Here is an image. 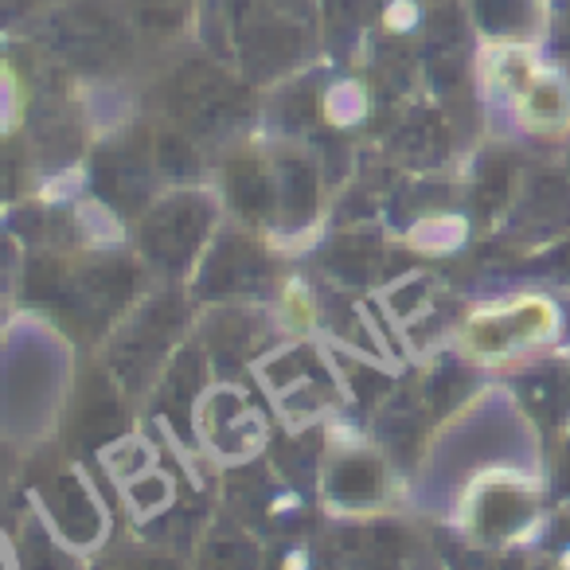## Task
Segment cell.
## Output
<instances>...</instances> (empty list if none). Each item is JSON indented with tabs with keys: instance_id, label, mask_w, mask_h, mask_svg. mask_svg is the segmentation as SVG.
Wrapping results in <instances>:
<instances>
[{
	"instance_id": "4fadbf2b",
	"label": "cell",
	"mask_w": 570,
	"mask_h": 570,
	"mask_svg": "<svg viewBox=\"0 0 570 570\" xmlns=\"http://www.w3.org/2000/svg\"><path fill=\"white\" fill-rule=\"evenodd\" d=\"M476 12L489 28H515L523 17V0H476Z\"/></svg>"
},
{
	"instance_id": "6da1fadb",
	"label": "cell",
	"mask_w": 570,
	"mask_h": 570,
	"mask_svg": "<svg viewBox=\"0 0 570 570\" xmlns=\"http://www.w3.org/2000/svg\"><path fill=\"white\" fill-rule=\"evenodd\" d=\"M173 114L184 121V129L204 137H219L235 129L246 118V95L207 63H188L168 87Z\"/></svg>"
},
{
	"instance_id": "5b68a950",
	"label": "cell",
	"mask_w": 570,
	"mask_h": 570,
	"mask_svg": "<svg viewBox=\"0 0 570 570\" xmlns=\"http://www.w3.org/2000/svg\"><path fill=\"white\" fill-rule=\"evenodd\" d=\"M176 325H180V309H176V302H160V305H153L145 317H137L134 328H129L126 341H121V348H118V364H126L121 372L134 375V380H141V375L160 360L165 344L173 341Z\"/></svg>"
},
{
	"instance_id": "7c38bea8",
	"label": "cell",
	"mask_w": 570,
	"mask_h": 570,
	"mask_svg": "<svg viewBox=\"0 0 570 570\" xmlns=\"http://www.w3.org/2000/svg\"><path fill=\"white\" fill-rule=\"evenodd\" d=\"M199 380H204V372H199V360H196V356H184L180 364H176V372L168 375V383H165L168 406L188 403V399L199 391Z\"/></svg>"
},
{
	"instance_id": "8fae6325",
	"label": "cell",
	"mask_w": 570,
	"mask_h": 570,
	"mask_svg": "<svg viewBox=\"0 0 570 570\" xmlns=\"http://www.w3.org/2000/svg\"><path fill=\"white\" fill-rule=\"evenodd\" d=\"M157 165L165 168V173L188 176V173H196V149H191V145H188V137L168 134V137H160Z\"/></svg>"
},
{
	"instance_id": "e0dca14e",
	"label": "cell",
	"mask_w": 570,
	"mask_h": 570,
	"mask_svg": "<svg viewBox=\"0 0 570 570\" xmlns=\"http://www.w3.org/2000/svg\"><path fill=\"white\" fill-rule=\"evenodd\" d=\"M567 481H570V453H567Z\"/></svg>"
},
{
	"instance_id": "7a4b0ae2",
	"label": "cell",
	"mask_w": 570,
	"mask_h": 570,
	"mask_svg": "<svg viewBox=\"0 0 570 570\" xmlns=\"http://www.w3.org/2000/svg\"><path fill=\"white\" fill-rule=\"evenodd\" d=\"M51 43L82 67H110L129 51L126 24L110 17L102 4H75L51 28Z\"/></svg>"
},
{
	"instance_id": "3957f363",
	"label": "cell",
	"mask_w": 570,
	"mask_h": 570,
	"mask_svg": "<svg viewBox=\"0 0 570 570\" xmlns=\"http://www.w3.org/2000/svg\"><path fill=\"white\" fill-rule=\"evenodd\" d=\"M207 230V204L196 196H176L168 204L153 207V215L141 227V243L157 266L180 269L196 254L199 238Z\"/></svg>"
},
{
	"instance_id": "30bf717a",
	"label": "cell",
	"mask_w": 570,
	"mask_h": 570,
	"mask_svg": "<svg viewBox=\"0 0 570 570\" xmlns=\"http://www.w3.org/2000/svg\"><path fill=\"white\" fill-rule=\"evenodd\" d=\"M333 262H336V269L348 277L375 274V243H356V238H348V243L336 246Z\"/></svg>"
},
{
	"instance_id": "277c9868",
	"label": "cell",
	"mask_w": 570,
	"mask_h": 570,
	"mask_svg": "<svg viewBox=\"0 0 570 570\" xmlns=\"http://www.w3.org/2000/svg\"><path fill=\"white\" fill-rule=\"evenodd\" d=\"M95 184L114 207L137 212L153 191V168L141 149H102L95 160Z\"/></svg>"
},
{
	"instance_id": "52a82bcc",
	"label": "cell",
	"mask_w": 570,
	"mask_h": 570,
	"mask_svg": "<svg viewBox=\"0 0 570 570\" xmlns=\"http://www.w3.org/2000/svg\"><path fill=\"white\" fill-rule=\"evenodd\" d=\"M230 199L243 215H266L277 207V176H269L258 160H235L227 173Z\"/></svg>"
},
{
	"instance_id": "2e32d148",
	"label": "cell",
	"mask_w": 570,
	"mask_h": 570,
	"mask_svg": "<svg viewBox=\"0 0 570 570\" xmlns=\"http://www.w3.org/2000/svg\"><path fill=\"white\" fill-rule=\"evenodd\" d=\"M325 4H328V12H333V20L352 24V20H360V12H367L372 0H325Z\"/></svg>"
},
{
	"instance_id": "8992f818",
	"label": "cell",
	"mask_w": 570,
	"mask_h": 570,
	"mask_svg": "<svg viewBox=\"0 0 570 570\" xmlns=\"http://www.w3.org/2000/svg\"><path fill=\"white\" fill-rule=\"evenodd\" d=\"M266 277V258L243 238H227L204 274V294H238Z\"/></svg>"
},
{
	"instance_id": "5bb4252c",
	"label": "cell",
	"mask_w": 570,
	"mask_h": 570,
	"mask_svg": "<svg viewBox=\"0 0 570 570\" xmlns=\"http://www.w3.org/2000/svg\"><path fill=\"white\" fill-rule=\"evenodd\" d=\"M134 4L153 28H176V20L184 17V4H188V0H134Z\"/></svg>"
},
{
	"instance_id": "9a60e30c",
	"label": "cell",
	"mask_w": 570,
	"mask_h": 570,
	"mask_svg": "<svg viewBox=\"0 0 570 570\" xmlns=\"http://www.w3.org/2000/svg\"><path fill=\"white\" fill-rule=\"evenodd\" d=\"M504 188H508V168L500 165V160L484 165L481 184H476V196H481V204H484V207H497L500 199H504Z\"/></svg>"
},
{
	"instance_id": "ba28073f",
	"label": "cell",
	"mask_w": 570,
	"mask_h": 570,
	"mask_svg": "<svg viewBox=\"0 0 570 570\" xmlns=\"http://www.w3.org/2000/svg\"><path fill=\"white\" fill-rule=\"evenodd\" d=\"M313 199H317V176L305 160H282L277 165V207H285L289 219L309 215Z\"/></svg>"
},
{
	"instance_id": "9c48e42d",
	"label": "cell",
	"mask_w": 570,
	"mask_h": 570,
	"mask_svg": "<svg viewBox=\"0 0 570 570\" xmlns=\"http://www.w3.org/2000/svg\"><path fill=\"white\" fill-rule=\"evenodd\" d=\"M383 489V473L380 461L372 458H348L341 469L333 473V492L341 500H372Z\"/></svg>"
}]
</instances>
